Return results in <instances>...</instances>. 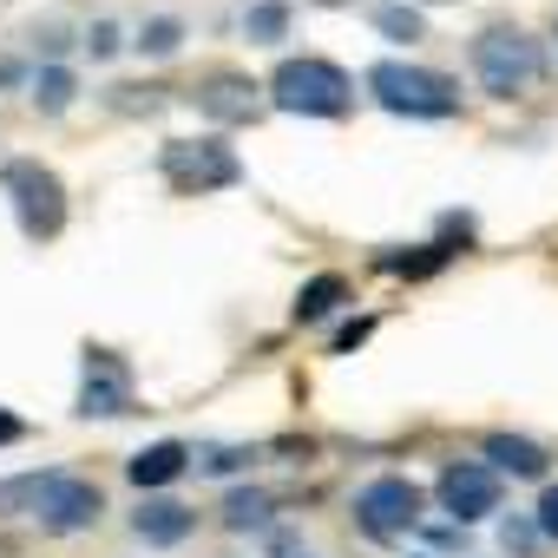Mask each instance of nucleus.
Masks as SVG:
<instances>
[{
    "instance_id": "f8f14e48",
    "label": "nucleus",
    "mask_w": 558,
    "mask_h": 558,
    "mask_svg": "<svg viewBox=\"0 0 558 558\" xmlns=\"http://www.w3.org/2000/svg\"><path fill=\"white\" fill-rule=\"evenodd\" d=\"M256 86L250 80H236V73H210L204 80V93H197V106L210 112V119H250L256 112V99H250Z\"/></svg>"
},
{
    "instance_id": "a211bd4d",
    "label": "nucleus",
    "mask_w": 558,
    "mask_h": 558,
    "mask_svg": "<svg viewBox=\"0 0 558 558\" xmlns=\"http://www.w3.org/2000/svg\"><path fill=\"white\" fill-rule=\"evenodd\" d=\"M178 40H184V27H178L171 14H158V21H145V27H138V53H145V60L178 53Z\"/></svg>"
},
{
    "instance_id": "dca6fc26",
    "label": "nucleus",
    "mask_w": 558,
    "mask_h": 558,
    "mask_svg": "<svg viewBox=\"0 0 558 558\" xmlns=\"http://www.w3.org/2000/svg\"><path fill=\"white\" fill-rule=\"evenodd\" d=\"M73 93H80V80H73L66 66H40V73H34V106H40V112H66Z\"/></svg>"
},
{
    "instance_id": "2eb2a0df",
    "label": "nucleus",
    "mask_w": 558,
    "mask_h": 558,
    "mask_svg": "<svg viewBox=\"0 0 558 558\" xmlns=\"http://www.w3.org/2000/svg\"><path fill=\"white\" fill-rule=\"evenodd\" d=\"M243 34L256 47H276L290 34V8H283V0H256V8H243Z\"/></svg>"
},
{
    "instance_id": "1a4fd4ad",
    "label": "nucleus",
    "mask_w": 558,
    "mask_h": 558,
    "mask_svg": "<svg viewBox=\"0 0 558 558\" xmlns=\"http://www.w3.org/2000/svg\"><path fill=\"white\" fill-rule=\"evenodd\" d=\"M132 408V375L112 349H86V381H80V414H125Z\"/></svg>"
},
{
    "instance_id": "f257e3e1",
    "label": "nucleus",
    "mask_w": 558,
    "mask_h": 558,
    "mask_svg": "<svg viewBox=\"0 0 558 558\" xmlns=\"http://www.w3.org/2000/svg\"><path fill=\"white\" fill-rule=\"evenodd\" d=\"M0 512H34L47 532H86V525H99L106 499L80 473H27V480L0 486Z\"/></svg>"
},
{
    "instance_id": "aec40b11",
    "label": "nucleus",
    "mask_w": 558,
    "mask_h": 558,
    "mask_svg": "<svg viewBox=\"0 0 558 558\" xmlns=\"http://www.w3.org/2000/svg\"><path fill=\"white\" fill-rule=\"evenodd\" d=\"M368 336H375V316H355V323H342V329H336V342H329V349H336V355H349V349H362Z\"/></svg>"
},
{
    "instance_id": "4be33fe9",
    "label": "nucleus",
    "mask_w": 558,
    "mask_h": 558,
    "mask_svg": "<svg viewBox=\"0 0 558 558\" xmlns=\"http://www.w3.org/2000/svg\"><path fill=\"white\" fill-rule=\"evenodd\" d=\"M545 538H558V486H545V499H538V519H532Z\"/></svg>"
},
{
    "instance_id": "6ab92c4d",
    "label": "nucleus",
    "mask_w": 558,
    "mask_h": 558,
    "mask_svg": "<svg viewBox=\"0 0 558 558\" xmlns=\"http://www.w3.org/2000/svg\"><path fill=\"white\" fill-rule=\"evenodd\" d=\"M375 27L388 40H421V14L414 8H375Z\"/></svg>"
},
{
    "instance_id": "6e6552de",
    "label": "nucleus",
    "mask_w": 558,
    "mask_h": 558,
    "mask_svg": "<svg viewBox=\"0 0 558 558\" xmlns=\"http://www.w3.org/2000/svg\"><path fill=\"white\" fill-rule=\"evenodd\" d=\"M440 506L453 512V525H480L486 512H499V473L480 460H453L440 473Z\"/></svg>"
},
{
    "instance_id": "7ed1b4c3",
    "label": "nucleus",
    "mask_w": 558,
    "mask_h": 558,
    "mask_svg": "<svg viewBox=\"0 0 558 558\" xmlns=\"http://www.w3.org/2000/svg\"><path fill=\"white\" fill-rule=\"evenodd\" d=\"M368 93L401 112V119H447L460 112V86L447 73H427V66H408V60H375L368 66Z\"/></svg>"
},
{
    "instance_id": "9d476101",
    "label": "nucleus",
    "mask_w": 558,
    "mask_h": 558,
    "mask_svg": "<svg viewBox=\"0 0 558 558\" xmlns=\"http://www.w3.org/2000/svg\"><path fill=\"white\" fill-rule=\"evenodd\" d=\"M191 525H197V512L178 506V499H145V506L132 512V532H138L145 545H178V538H191Z\"/></svg>"
},
{
    "instance_id": "423d86ee",
    "label": "nucleus",
    "mask_w": 558,
    "mask_h": 558,
    "mask_svg": "<svg viewBox=\"0 0 558 558\" xmlns=\"http://www.w3.org/2000/svg\"><path fill=\"white\" fill-rule=\"evenodd\" d=\"M165 178H171V191L204 197V191L236 184L243 165H236V151H230L223 138H171V145H165Z\"/></svg>"
},
{
    "instance_id": "0eeeda50",
    "label": "nucleus",
    "mask_w": 558,
    "mask_h": 558,
    "mask_svg": "<svg viewBox=\"0 0 558 558\" xmlns=\"http://www.w3.org/2000/svg\"><path fill=\"white\" fill-rule=\"evenodd\" d=\"M355 525H362L368 538L414 532V525H421V493H414V480H401V473L368 480V486L355 493Z\"/></svg>"
},
{
    "instance_id": "20e7f679",
    "label": "nucleus",
    "mask_w": 558,
    "mask_h": 558,
    "mask_svg": "<svg viewBox=\"0 0 558 558\" xmlns=\"http://www.w3.org/2000/svg\"><path fill=\"white\" fill-rule=\"evenodd\" d=\"M538 40L525 34V27H486L480 40H473V73H480V86L493 93V99H519L532 80H538Z\"/></svg>"
},
{
    "instance_id": "5701e85b",
    "label": "nucleus",
    "mask_w": 558,
    "mask_h": 558,
    "mask_svg": "<svg viewBox=\"0 0 558 558\" xmlns=\"http://www.w3.org/2000/svg\"><path fill=\"white\" fill-rule=\"evenodd\" d=\"M21 434H27V421H21V414H8V408H0V447H14Z\"/></svg>"
},
{
    "instance_id": "ddd939ff",
    "label": "nucleus",
    "mask_w": 558,
    "mask_h": 558,
    "mask_svg": "<svg viewBox=\"0 0 558 558\" xmlns=\"http://www.w3.org/2000/svg\"><path fill=\"white\" fill-rule=\"evenodd\" d=\"M486 460L499 473H519V480H538L545 473V447L538 440H519V434H486Z\"/></svg>"
},
{
    "instance_id": "412c9836",
    "label": "nucleus",
    "mask_w": 558,
    "mask_h": 558,
    "mask_svg": "<svg viewBox=\"0 0 558 558\" xmlns=\"http://www.w3.org/2000/svg\"><path fill=\"white\" fill-rule=\"evenodd\" d=\"M86 53H93V60L119 53V27H112V21H93V34H86Z\"/></svg>"
},
{
    "instance_id": "f03ea898",
    "label": "nucleus",
    "mask_w": 558,
    "mask_h": 558,
    "mask_svg": "<svg viewBox=\"0 0 558 558\" xmlns=\"http://www.w3.org/2000/svg\"><path fill=\"white\" fill-rule=\"evenodd\" d=\"M269 99L283 112H303V119H342L355 106V80L336 66V60H283L269 73Z\"/></svg>"
},
{
    "instance_id": "f3484780",
    "label": "nucleus",
    "mask_w": 558,
    "mask_h": 558,
    "mask_svg": "<svg viewBox=\"0 0 558 558\" xmlns=\"http://www.w3.org/2000/svg\"><path fill=\"white\" fill-rule=\"evenodd\" d=\"M263 519H269V493L250 486V493H230V499H223V525H230V532H250V525H263Z\"/></svg>"
},
{
    "instance_id": "39448f33",
    "label": "nucleus",
    "mask_w": 558,
    "mask_h": 558,
    "mask_svg": "<svg viewBox=\"0 0 558 558\" xmlns=\"http://www.w3.org/2000/svg\"><path fill=\"white\" fill-rule=\"evenodd\" d=\"M0 191L14 197V217H21V230L34 243H53L66 230V191H60V178L40 158H14L8 171H0Z\"/></svg>"
},
{
    "instance_id": "9b49d317",
    "label": "nucleus",
    "mask_w": 558,
    "mask_h": 558,
    "mask_svg": "<svg viewBox=\"0 0 558 558\" xmlns=\"http://www.w3.org/2000/svg\"><path fill=\"white\" fill-rule=\"evenodd\" d=\"M184 466H191V447H184V440H158V447H145V453H132V460H125V473H132V486H138V493L171 486Z\"/></svg>"
},
{
    "instance_id": "4468645a",
    "label": "nucleus",
    "mask_w": 558,
    "mask_h": 558,
    "mask_svg": "<svg viewBox=\"0 0 558 558\" xmlns=\"http://www.w3.org/2000/svg\"><path fill=\"white\" fill-rule=\"evenodd\" d=\"M336 303H349V283H342V276H336V269H329V276H310L303 296H296V323H323Z\"/></svg>"
}]
</instances>
